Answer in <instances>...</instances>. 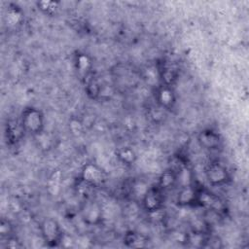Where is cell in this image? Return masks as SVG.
Instances as JSON below:
<instances>
[{
    "label": "cell",
    "mask_w": 249,
    "mask_h": 249,
    "mask_svg": "<svg viewBox=\"0 0 249 249\" xmlns=\"http://www.w3.org/2000/svg\"><path fill=\"white\" fill-rule=\"evenodd\" d=\"M19 120H9L5 124V137L9 144L18 143L24 134Z\"/></svg>",
    "instance_id": "cell-11"
},
{
    "label": "cell",
    "mask_w": 249,
    "mask_h": 249,
    "mask_svg": "<svg viewBox=\"0 0 249 249\" xmlns=\"http://www.w3.org/2000/svg\"><path fill=\"white\" fill-rule=\"evenodd\" d=\"M124 243L129 248H144L148 245L149 239L139 231H128L124 236Z\"/></svg>",
    "instance_id": "cell-13"
},
{
    "label": "cell",
    "mask_w": 249,
    "mask_h": 249,
    "mask_svg": "<svg viewBox=\"0 0 249 249\" xmlns=\"http://www.w3.org/2000/svg\"><path fill=\"white\" fill-rule=\"evenodd\" d=\"M158 71L161 85L173 87L179 78V67L169 59H161Z\"/></svg>",
    "instance_id": "cell-9"
},
{
    "label": "cell",
    "mask_w": 249,
    "mask_h": 249,
    "mask_svg": "<svg viewBox=\"0 0 249 249\" xmlns=\"http://www.w3.org/2000/svg\"><path fill=\"white\" fill-rule=\"evenodd\" d=\"M7 239V244L5 247H8V248H20L22 247V244L16 238L14 237V235L8 237V238H5Z\"/></svg>",
    "instance_id": "cell-21"
},
{
    "label": "cell",
    "mask_w": 249,
    "mask_h": 249,
    "mask_svg": "<svg viewBox=\"0 0 249 249\" xmlns=\"http://www.w3.org/2000/svg\"><path fill=\"white\" fill-rule=\"evenodd\" d=\"M14 228L11 222L5 218H2L0 221V236L2 239L8 238L13 235Z\"/></svg>",
    "instance_id": "cell-19"
},
{
    "label": "cell",
    "mask_w": 249,
    "mask_h": 249,
    "mask_svg": "<svg viewBox=\"0 0 249 249\" xmlns=\"http://www.w3.org/2000/svg\"><path fill=\"white\" fill-rule=\"evenodd\" d=\"M164 193L157 184L149 187L142 196V207L150 215L160 212L164 205Z\"/></svg>",
    "instance_id": "cell-4"
},
{
    "label": "cell",
    "mask_w": 249,
    "mask_h": 249,
    "mask_svg": "<svg viewBox=\"0 0 249 249\" xmlns=\"http://www.w3.org/2000/svg\"><path fill=\"white\" fill-rule=\"evenodd\" d=\"M80 182L88 188H99L104 185L107 174L103 168L93 162H87L80 171Z\"/></svg>",
    "instance_id": "cell-3"
},
{
    "label": "cell",
    "mask_w": 249,
    "mask_h": 249,
    "mask_svg": "<svg viewBox=\"0 0 249 249\" xmlns=\"http://www.w3.org/2000/svg\"><path fill=\"white\" fill-rule=\"evenodd\" d=\"M85 78V91L87 95L91 99L98 98L101 93L100 84L98 83L96 78L90 73H88Z\"/></svg>",
    "instance_id": "cell-14"
},
{
    "label": "cell",
    "mask_w": 249,
    "mask_h": 249,
    "mask_svg": "<svg viewBox=\"0 0 249 249\" xmlns=\"http://www.w3.org/2000/svg\"><path fill=\"white\" fill-rule=\"evenodd\" d=\"M69 129L71 130V132L74 135L79 136L80 134L83 133V124H82V123L79 120L72 119L69 122Z\"/></svg>",
    "instance_id": "cell-20"
},
{
    "label": "cell",
    "mask_w": 249,
    "mask_h": 249,
    "mask_svg": "<svg viewBox=\"0 0 249 249\" xmlns=\"http://www.w3.org/2000/svg\"><path fill=\"white\" fill-rule=\"evenodd\" d=\"M19 121L24 132L29 135L39 136L44 132L45 117L43 112L36 107H25L20 114Z\"/></svg>",
    "instance_id": "cell-1"
},
{
    "label": "cell",
    "mask_w": 249,
    "mask_h": 249,
    "mask_svg": "<svg viewBox=\"0 0 249 249\" xmlns=\"http://www.w3.org/2000/svg\"><path fill=\"white\" fill-rule=\"evenodd\" d=\"M81 218L89 226H98L103 218L101 205L93 199L85 200L81 207Z\"/></svg>",
    "instance_id": "cell-6"
},
{
    "label": "cell",
    "mask_w": 249,
    "mask_h": 249,
    "mask_svg": "<svg viewBox=\"0 0 249 249\" xmlns=\"http://www.w3.org/2000/svg\"><path fill=\"white\" fill-rule=\"evenodd\" d=\"M204 175L208 184L212 187H221L230 181V172L227 166L219 160L210 161L204 169Z\"/></svg>",
    "instance_id": "cell-5"
},
{
    "label": "cell",
    "mask_w": 249,
    "mask_h": 249,
    "mask_svg": "<svg viewBox=\"0 0 249 249\" xmlns=\"http://www.w3.org/2000/svg\"><path fill=\"white\" fill-rule=\"evenodd\" d=\"M58 2L54 1H38L36 2V6L38 10H40L42 13L48 16H53L56 13L58 9Z\"/></svg>",
    "instance_id": "cell-16"
},
{
    "label": "cell",
    "mask_w": 249,
    "mask_h": 249,
    "mask_svg": "<svg viewBox=\"0 0 249 249\" xmlns=\"http://www.w3.org/2000/svg\"><path fill=\"white\" fill-rule=\"evenodd\" d=\"M198 191H199V188H197L196 185H193V184L182 186L178 190L176 195V198H175L176 204L180 207L197 205Z\"/></svg>",
    "instance_id": "cell-10"
},
{
    "label": "cell",
    "mask_w": 249,
    "mask_h": 249,
    "mask_svg": "<svg viewBox=\"0 0 249 249\" xmlns=\"http://www.w3.org/2000/svg\"><path fill=\"white\" fill-rule=\"evenodd\" d=\"M197 144L206 151H217L222 147L223 139L221 134L213 128H203L196 135Z\"/></svg>",
    "instance_id": "cell-7"
},
{
    "label": "cell",
    "mask_w": 249,
    "mask_h": 249,
    "mask_svg": "<svg viewBox=\"0 0 249 249\" xmlns=\"http://www.w3.org/2000/svg\"><path fill=\"white\" fill-rule=\"evenodd\" d=\"M178 181V170L173 167H169L161 172L157 182V185L163 191L171 190Z\"/></svg>",
    "instance_id": "cell-12"
},
{
    "label": "cell",
    "mask_w": 249,
    "mask_h": 249,
    "mask_svg": "<svg viewBox=\"0 0 249 249\" xmlns=\"http://www.w3.org/2000/svg\"><path fill=\"white\" fill-rule=\"evenodd\" d=\"M202 247L212 248V249H220V248H223V241L217 235L206 234Z\"/></svg>",
    "instance_id": "cell-18"
},
{
    "label": "cell",
    "mask_w": 249,
    "mask_h": 249,
    "mask_svg": "<svg viewBox=\"0 0 249 249\" xmlns=\"http://www.w3.org/2000/svg\"><path fill=\"white\" fill-rule=\"evenodd\" d=\"M155 99L157 105L160 108H161L164 111H167L174 108L177 101V96L173 87L160 85L156 89Z\"/></svg>",
    "instance_id": "cell-8"
},
{
    "label": "cell",
    "mask_w": 249,
    "mask_h": 249,
    "mask_svg": "<svg viewBox=\"0 0 249 249\" xmlns=\"http://www.w3.org/2000/svg\"><path fill=\"white\" fill-rule=\"evenodd\" d=\"M76 67L80 72L86 73V75L89 73V67H90V60L89 57L86 53H78L76 55Z\"/></svg>",
    "instance_id": "cell-17"
},
{
    "label": "cell",
    "mask_w": 249,
    "mask_h": 249,
    "mask_svg": "<svg viewBox=\"0 0 249 249\" xmlns=\"http://www.w3.org/2000/svg\"><path fill=\"white\" fill-rule=\"evenodd\" d=\"M116 157L123 164L126 166H131L135 163L137 160V155L135 151L128 146H124L122 148H119L116 152Z\"/></svg>",
    "instance_id": "cell-15"
},
{
    "label": "cell",
    "mask_w": 249,
    "mask_h": 249,
    "mask_svg": "<svg viewBox=\"0 0 249 249\" xmlns=\"http://www.w3.org/2000/svg\"><path fill=\"white\" fill-rule=\"evenodd\" d=\"M43 241L49 247H56L63 240V231L60 224L53 217H45L39 225Z\"/></svg>",
    "instance_id": "cell-2"
}]
</instances>
